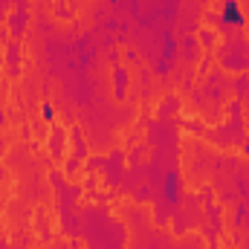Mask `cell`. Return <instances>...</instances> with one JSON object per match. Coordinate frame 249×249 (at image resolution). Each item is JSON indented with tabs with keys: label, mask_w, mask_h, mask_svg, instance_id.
<instances>
[{
	"label": "cell",
	"mask_w": 249,
	"mask_h": 249,
	"mask_svg": "<svg viewBox=\"0 0 249 249\" xmlns=\"http://www.w3.org/2000/svg\"><path fill=\"white\" fill-rule=\"evenodd\" d=\"M223 18H226L229 23H241V15H238V6H235L232 0L226 3V15H223Z\"/></svg>",
	"instance_id": "1"
}]
</instances>
